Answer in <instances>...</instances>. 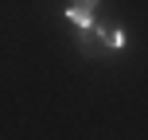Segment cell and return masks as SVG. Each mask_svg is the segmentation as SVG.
<instances>
[{
  "mask_svg": "<svg viewBox=\"0 0 148 140\" xmlns=\"http://www.w3.org/2000/svg\"><path fill=\"white\" fill-rule=\"evenodd\" d=\"M97 4H101V0H70V4L62 8V16H66V20H74V23H78L82 31H86V27H94Z\"/></svg>",
  "mask_w": 148,
  "mask_h": 140,
  "instance_id": "6da1fadb",
  "label": "cell"
},
{
  "mask_svg": "<svg viewBox=\"0 0 148 140\" xmlns=\"http://www.w3.org/2000/svg\"><path fill=\"white\" fill-rule=\"evenodd\" d=\"M101 47H109V51H121V47H129V35H125V31H105Z\"/></svg>",
  "mask_w": 148,
  "mask_h": 140,
  "instance_id": "7a4b0ae2",
  "label": "cell"
}]
</instances>
